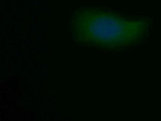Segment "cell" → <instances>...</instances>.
<instances>
[{
	"label": "cell",
	"mask_w": 161,
	"mask_h": 121,
	"mask_svg": "<svg viewBox=\"0 0 161 121\" xmlns=\"http://www.w3.org/2000/svg\"><path fill=\"white\" fill-rule=\"evenodd\" d=\"M72 32L77 41L101 48L135 44L148 29L144 19H125L100 9H80L74 14Z\"/></svg>",
	"instance_id": "obj_1"
}]
</instances>
